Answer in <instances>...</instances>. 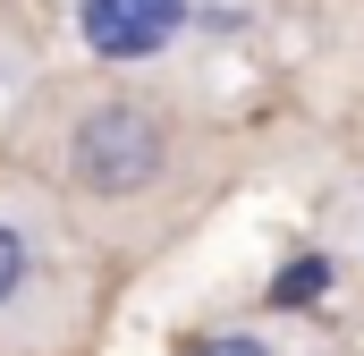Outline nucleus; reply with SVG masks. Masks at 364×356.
I'll list each match as a JSON object with an SVG mask.
<instances>
[{
	"instance_id": "obj_3",
	"label": "nucleus",
	"mask_w": 364,
	"mask_h": 356,
	"mask_svg": "<svg viewBox=\"0 0 364 356\" xmlns=\"http://www.w3.org/2000/svg\"><path fill=\"white\" fill-rule=\"evenodd\" d=\"M322 280H331V255H305V263H288V271H279V288H272V297H279V305H305Z\"/></svg>"
},
{
	"instance_id": "obj_1",
	"label": "nucleus",
	"mask_w": 364,
	"mask_h": 356,
	"mask_svg": "<svg viewBox=\"0 0 364 356\" xmlns=\"http://www.w3.org/2000/svg\"><path fill=\"white\" fill-rule=\"evenodd\" d=\"M161 119L153 110H136V102H102L77 119V178H85L93 195H136V187H153L161 178Z\"/></svg>"
},
{
	"instance_id": "obj_4",
	"label": "nucleus",
	"mask_w": 364,
	"mask_h": 356,
	"mask_svg": "<svg viewBox=\"0 0 364 356\" xmlns=\"http://www.w3.org/2000/svg\"><path fill=\"white\" fill-rule=\"evenodd\" d=\"M26 271H34V255H26V238H17V229L0 221V305H9L17 288H26Z\"/></svg>"
},
{
	"instance_id": "obj_2",
	"label": "nucleus",
	"mask_w": 364,
	"mask_h": 356,
	"mask_svg": "<svg viewBox=\"0 0 364 356\" xmlns=\"http://www.w3.org/2000/svg\"><path fill=\"white\" fill-rule=\"evenodd\" d=\"M186 26V0H77V34L102 60H153Z\"/></svg>"
},
{
	"instance_id": "obj_5",
	"label": "nucleus",
	"mask_w": 364,
	"mask_h": 356,
	"mask_svg": "<svg viewBox=\"0 0 364 356\" xmlns=\"http://www.w3.org/2000/svg\"><path fill=\"white\" fill-rule=\"evenodd\" d=\"M186 356H272L263 340H237V331H220V340H195Z\"/></svg>"
}]
</instances>
